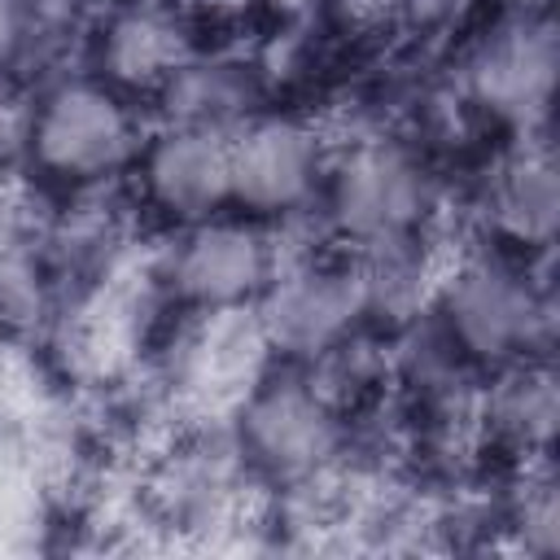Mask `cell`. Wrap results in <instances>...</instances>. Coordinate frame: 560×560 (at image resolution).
I'll use <instances>...</instances> for the list:
<instances>
[{
  "label": "cell",
  "mask_w": 560,
  "mask_h": 560,
  "mask_svg": "<svg viewBox=\"0 0 560 560\" xmlns=\"http://www.w3.org/2000/svg\"><path fill=\"white\" fill-rule=\"evenodd\" d=\"M547 258L551 254H521L512 245L486 241L442 262L429 306L446 341L468 363L499 368L551 350L556 289Z\"/></svg>",
  "instance_id": "6da1fadb"
},
{
  "label": "cell",
  "mask_w": 560,
  "mask_h": 560,
  "mask_svg": "<svg viewBox=\"0 0 560 560\" xmlns=\"http://www.w3.org/2000/svg\"><path fill=\"white\" fill-rule=\"evenodd\" d=\"M560 70V35L547 4H499L455 52L459 105L508 131H542Z\"/></svg>",
  "instance_id": "7a4b0ae2"
},
{
  "label": "cell",
  "mask_w": 560,
  "mask_h": 560,
  "mask_svg": "<svg viewBox=\"0 0 560 560\" xmlns=\"http://www.w3.org/2000/svg\"><path fill=\"white\" fill-rule=\"evenodd\" d=\"M319 192L332 232L359 249L429 232L438 214V175L407 140L389 136H363L328 153Z\"/></svg>",
  "instance_id": "3957f363"
},
{
  "label": "cell",
  "mask_w": 560,
  "mask_h": 560,
  "mask_svg": "<svg viewBox=\"0 0 560 560\" xmlns=\"http://www.w3.org/2000/svg\"><path fill=\"white\" fill-rule=\"evenodd\" d=\"M140 144V118L127 105V92L101 74L66 70L35 96L26 153L61 184H105L136 162Z\"/></svg>",
  "instance_id": "277c9868"
},
{
  "label": "cell",
  "mask_w": 560,
  "mask_h": 560,
  "mask_svg": "<svg viewBox=\"0 0 560 560\" xmlns=\"http://www.w3.org/2000/svg\"><path fill=\"white\" fill-rule=\"evenodd\" d=\"M236 455L276 481H315L346 442L341 402L302 368L267 372L232 411Z\"/></svg>",
  "instance_id": "5b68a950"
},
{
  "label": "cell",
  "mask_w": 560,
  "mask_h": 560,
  "mask_svg": "<svg viewBox=\"0 0 560 560\" xmlns=\"http://www.w3.org/2000/svg\"><path fill=\"white\" fill-rule=\"evenodd\" d=\"M284 249L276 232L254 214H210L179 223L153 262V280L184 311L254 306Z\"/></svg>",
  "instance_id": "8992f818"
},
{
  "label": "cell",
  "mask_w": 560,
  "mask_h": 560,
  "mask_svg": "<svg viewBox=\"0 0 560 560\" xmlns=\"http://www.w3.org/2000/svg\"><path fill=\"white\" fill-rule=\"evenodd\" d=\"M254 315L276 359L315 363L368 324V293L354 258H324L306 249L280 258L254 298Z\"/></svg>",
  "instance_id": "52a82bcc"
},
{
  "label": "cell",
  "mask_w": 560,
  "mask_h": 560,
  "mask_svg": "<svg viewBox=\"0 0 560 560\" xmlns=\"http://www.w3.org/2000/svg\"><path fill=\"white\" fill-rule=\"evenodd\" d=\"M276 368L254 306L188 311L184 328L166 350L171 398L201 420H232L245 394Z\"/></svg>",
  "instance_id": "ba28073f"
},
{
  "label": "cell",
  "mask_w": 560,
  "mask_h": 560,
  "mask_svg": "<svg viewBox=\"0 0 560 560\" xmlns=\"http://www.w3.org/2000/svg\"><path fill=\"white\" fill-rule=\"evenodd\" d=\"M328 171V144L315 122L258 109L241 127H232V206L254 219H289L302 214Z\"/></svg>",
  "instance_id": "9c48e42d"
},
{
  "label": "cell",
  "mask_w": 560,
  "mask_h": 560,
  "mask_svg": "<svg viewBox=\"0 0 560 560\" xmlns=\"http://www.w3.org/2000/svg\"><path fill=\"white\" fill-rule=\"evenodd\" d=\"M140 197L179 223H197L232 206V131L158 122L136 153Z\"/></svg>",
  "instance_id": "30bf717a"
},
{
  "label": "cell",
  "mask_w": 560,
  "mask_h": 560,
  "mask_svg": "<svg viewBox=\"0 0 560 560\" xmlns=\"http://www.w3.org/2000/svg\"><path fill=\"white\" fill-rule=\"evenodd\" d=\"M477 210L499 245L551 254L560 219V175L547 131H512V144L486 166Z\"/></svg>",
  "instance_id": "8fae6325"
},
{
  "label": "cell",
  "mask_w": 560,
  "mask_h": 560,
  "mask_svg": "<svg viewBox=\"0 0 560 560\" xmlns=\"http://www.w3.org/2000/svg\"><path fill=\"white\" fill-rule=\"evenodd\" d=\"M92 48L105 83L158 92L197 52V22L184 0H118L92 31Z\"/></svg>",
  "instance_id": "7c38bea8"
},
{
  "label": "cell",
  "mask_w": 560,
  "mask_h": 560,
  "mask_svg": "<svg viewBox=\"0 0 560 560\" xmlns=\"http://www.w3.org/2000/svg\"><path fill=\"white\" fill-rule=\"evenodd\" d=\"M267 79L241 52H192L158 92V122L232 131L262 109Z\"/></svg>",
  "instance_id": "4fadbf2b"
},
{
  "label": "cell",
  "mask_w": 560,
  "mask_h": 560,
  "mask_svg": "<svg viewBox=\"0 0 560 560\" xmlns=\"http://www.w3.org/2000/svg\"><path fill=\"white\" fill-rule=\"evenodd\" d=\"M477 416L516 455H525V459L551 455V438H556V420H560L551 359L525 354V359L499 363L494 381H486V389L477 398Z\"/></svg>",
  "instance_id": "5bb4252c"
},
{
  "label": "cell",
  "mask_w": 560,
  "mask_h": 560,
  "mask_svg": "<svg viewBox=\"0 0 560 560\" xmlns=\"http://www.w3.org/2000/svg\"><path fill=\"white\" fill-rule=\"evenodd\" d=\"M83 35L74 0H0V70L18 79L61 70Z\"/></svg>",
  "instance_id": "9a60e30c"
},
{
  "label": "cell",
  "mask_w": 560,
  "mask_h": 560,
  "mask_svg": "<svg viewBox=\"0 0 560 560\" xmlns=\"http://www.w3.org/2000/svg\"><path fill=\"white\" fill-rule=\"evenodd\" d=\"M516 525L525 529V547L538 556H551L560 547V499L551 477V455L525 459L521 494H516Z\"/></svg>",
  "instance_id": "2e32d148"
},
{
  "label": "cell",
  "mask_w": 560,
  "mask_h": 560,
  "mask_svg": "<svg viewBox=\"0 0 560 560\" xmlns=\"http://www.w3.org/2000/svg\"><path fill=\"white\" fill-rule=\"evenodd\" d=\"M472 4L477 0H402L394 13V26H407L420 39H438V35L459 31Z\"/></svg>",
  "instance_id": "e0dca14e"
},
{
  "label": "cell",
  "mask_w": 560,
  "mask_h": 560,
  "mask_svg": "<svg viewBox=\"0 0 560 560\" xmlns=\"http://www.w3.org/2000/svg\"><path fill=\"white\" fill-rule=\"evenodd\" d=\"M31 114H35V101L26 96V79L0 70V153L26 149Z\"/></svg>",
  "instance_id": "ac0fdd59"
},
{
  "label": "cell",
  "mask_w": 560,
  "mask_h": 560,
  "mask_svg": "<svg viewBox=\"0 0 560 560\" xmlns=\"http://www.w3.org/2000/svg\"><path fill=\"white\" fill-rule=\"evenodd\" d=\"M328 4L337 9L341 22L372 31V26H394V13L402 0H328Z\"/></svg>",
  "instance_id": "d6986e66"
},
{
  "label": "cell",
  "mask_w": 560,
  "mask_h": 560,
  "mask_svg": "<svg viewBox=\"0 0 560 560\" xmlns=\"http://www.w3.org/2000/svg\"><path fill=\"white\" fill-rule=\"evenodd\" d=\"M258 4H267V9L284 13V18H298V13H311L319 0H258Z\"/></svg>",
  "instance_id": "ffe728a7"
},
{
  "label": "cell",
  "mask_w": 560,
  "mask_h": 560,
  "mask_svg": "<svg viewBox=\"0 0 560 560\" xmlns=\"http://www.w3.org/2000/svg\"><path fill=\"white\" fill-rule=\"evenodd\" d=\"M494 4H547V0H494Z\"/></svg>",
  "instance_id": "44dd1931"
}]
</instances>
